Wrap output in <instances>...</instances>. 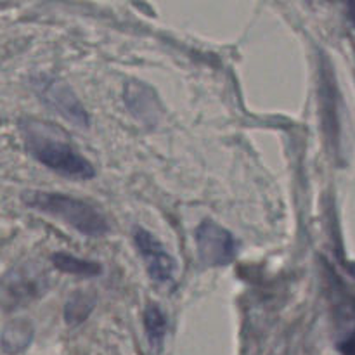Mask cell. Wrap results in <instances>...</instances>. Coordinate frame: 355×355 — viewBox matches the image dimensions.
<instances>
[{
	"mask_svg": "<svg viewBox=\"0 0 355 355\" xmlns=\"http://www.w3.org/2000/svg\"><path fill=\"white\" fill-rule=\"evenodd\" d=\"M21 132L26 151L52 172L76 180H89L96 175L92 163L71 144L54 135L45 123L26 121L21 125Z\"/></svg>",
	"mask_w": 355,
	"mask_h": 355,
	"instance_id": "cell-1",
	"label": "cell"
},
{
	"mask_svg": "<svg viewBox=\"0 0 355 355\" xmlns=\"http://www.w3.org/2000/svg\"><path fill=\"white\" fill-rule=\"evenodd\" d=\"M21 200L31 210L62 220L87 238H103L110 232L107 218L89 201L51 191H26Z\"/></svg>",
	"mask_w": 355,
	"mask_h": 355,
	"instance_id": "cell-2",
	"label": "cell"
},
{
	"mask_svg": "<svg viewBox=\"0 0 355 355\" xmlns=\"http://www.w3.org/2000/svg\"><path fill=\"white\" fill-rule=\"evenodd\" d=\"M31 83H33V90L38 99L49 110L76 127H89V113L68 83L52 75H45V73L35 76Z\"/></svg>",
	"mask_w": 355,
	"mask_h": 355,
	"instance_id": "cell-3",
	"label": "cell"
},
{
	"mask_svg": "<svg viewBox=\"0 0 355 355\" xmlns=\"http://www.w3.org/2000/svg\"><path fill=\"white\" fill-rule=\"evenodd\" d=\"M198 259L205 267L231 266L238 257V241L234 234L217 224L215 220L205 218L194 231Z\"/></svg>",
	"mask_w": 355,
	"mask_h": 355,
	"instance_id": "cell-4",
	"label": "cell"
},
{
	"mask_svg": "<svg viewBox=\"0 0 355 355\" xmlns=\"http://www.w3.org/2000/svg\"><path fill=\"white\" fill-rule=\"evenodd\" d=\"M47 274L35 266H21L10 270L2 283V304L6 311L26 307L47 291Z\"/></svg>",
	"mask_w": 355,
	"mask_h": 355,
	"instance_id": "cell-5",
	"label": "cell"
},
{
	"mask_svg": "<svg viewBox=\"0 0 355 355\" xmlns=\"http://www.w3.org/2000/svg\"><path fill=\"white\" fill-rule=\"evenodd\" d=\"M134 243L149 277L156 283H170L175 272V259L166 246L144 227L134 229Z\"/></svg>",
	"mask_w": 355,
	"mask_h": 355,
	"instance_id": "cell-6",
	"label": "cell"
},
{
	"mask_svg": "<svg viewBox=\"0 0 355 355\" xmlns=\"http://www.w3.org/2000/svg\"><path fill=\"white\" fill-rule=\"evenodd\" d=\"M125 103L128 110L146 123H155L159 113V103L155 90L142 82L128 83L125 89Z\"/></svg>",
	"mask_w": 355,
	"mask_h": 355,
	"instance_id": "cell-7",
	"label": "cell"
},
{
	"mask_svg": "<svg viewBox=\"0 0 355 355\" xmlns=\"http://www.w3.org/2000/svg\"><path fill=\"white\" fill-rule=\"evenodd\" d=\"M51 262L61 272L69 274V276L80 277H97L103 274V266L96 260L80 259V257L69 255V253L58 252L51 257Z\"/></svg>",
	"mask_w": 355,
	"mask_h": 355,
	"instance_id": "cell-8",
	"label": "cell"
},
{
	"mask_svg": "<svg viewBox=\"0 0 355 355\" xmlns=\"http://www.w3.org/2000/svg\"><path fill=\"white\" fill-rule=\"evenodd\" d=\"M33 340V328L28 321H12L2 329V350L14 355L28 349Z\"/></svg>",
	"mask_w": 355,
	"mask_h": 355,
	"instance_id": "cell-9",
	"label": "cell"
},
{
	"mask_svg": "<svg viewBox=\"0 0 355 355\" xmlns=\"http://www.w3.org/2000/svg\"><path fill=\"white\" fill-rule=\"evenodd\" d=\"M144 329L151 347H162L168 331V319L158 304H149L144 311Z\"/></svg>",
	"mask_w": 355,
	"mask_h": 355,
	"instance_id": "cell-10",
	"label": "cell"
},
{
	"mask_svg": "<svg viewBox=\"0 0 355 355\" xmlns=\"http://www.w3.org/2000/svg\"><path fill=\"white\" fill-rule=\"evenodd\" d=\"M96 300L90 295L83 293V291H75L71 297L68 298L64 305V319L69 326H78L85 321L94 311Z\"/></svg>",
	"mask_w": 355,
	"mask_h": 355,
	"instance_id": "cell-11",
	"label": "cell"
},
{
	"mask_svg": "<svg viewBox=\"0 0 355 355\" xmlns=\"http://www.w3.org/2000/svg\"><path fill=\"white\" fill-rule=\"evenodd\" d=\"M340 350L345 355H355V333L340 343Z\"/></svg>",
	"mask_w": 355,
	"mask_h": 355,
	"instance_id": "cell-12",
	"label": "cell"
},
{
	"mask_svg": "<svg viewBox=\"0 0 355 355\" xmlns=\"http://www.w3.org/2000/svg\"><path fill=\"white\" fill-rule=\"evenodd\" d=\"M347 16H349L350 23L355 28V2H349L347 3Z\"/></svg>",
	"mask_w": 355,
	"mask_h": 355,
	"instance_id": "cell-13",
	"label": "cell"
}]
</instances>
